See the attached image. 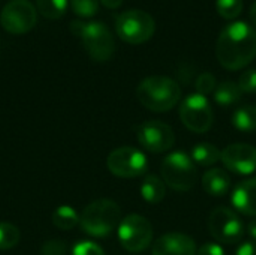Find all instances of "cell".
I'll return each mask as SVG.
<instances>
[{
	"mask_svg": "<svg viewBox=\"0 0 256 255\" xmlns=\"http://www.w3.org/2000/svg\"><path fill=\"white\" fill-rule=\"evenodd\" d=\"M248 233H249V236L252 237V239H255L256 240V218L249 224V227H248Z\"/></svg>",
	"mask_w": 256,
	"mask_h": 255,
	"instance_id": "cell-33",
	"label": "cell"
},
{
	"mask_svg": "<svg viewBox=\"0 0 256 255\" xmlns=\"http://www.w3.org/2000/svg\"><path fill=\"white\" fill-rule=\"evenodd\" d=\"M180 119L192 132H207L213 126V110L208 99L200 93L189 95L180 105Z\"/></svg>",
	"mask_w": 256,
	"mask_h": 255,
	"instance_id": "cell-9",
	"label": "cell"
},
{
	"mask_svg": "<svg viewBox=\"0 0 256 255\" xmlns=\"http://www.w3.org/2000/svg\"><path fill=\"white\" fill-rule=\"evenodd\" d=\"M202 188L208 195L224 197L231 189V179L226 171L220 168H212L202 177Z\"/></svg>",
	"mask_w": 256,
	"mask_h": 255,
	"instance_id": "cell-16",
	"label": "cell"
},
{
	"mask_svg": "<svg viewBox=\"0 0 256 255\" xmlns=\"http://www.w3.org/2000/svg\"><path fill=\"white\" fill-rule=\"evenodd\" d=\"M52 224L63 231H69L80 224V215L70 206H60L52 213Z\"/></svg>",
	"mask_w": 256,
	"mask_h": 255,
	"instance_id": "cell-21",
	"label": "cell"
},
{
	"mask_svg": "<svg viewBox=\"0 0 256 255\" xmlns=\"http://www.w3.org/2000/svg\"><path fill=\"white\" fill-rule=\"evenodd\" d=\"M118 239L128 252L140 254L152 245L153 227L144 216L132 213L122 219L118 225Z\"/></svg>",
	"mask_w": 256,
	"mask_h": 255,
	"instance_id": "cell-7",
	"label": "cell"
},
{
	"mask_svg": "<svg viewBox=\"0 0 256 255\" xmlns=\"http://www.w3.org/2000/svg\"><path fill=\"white\" fill-rule=\"evenodd\" d=\"M236 255H256V242L255 240H250V242H246V243H243V245L238 248V251H237V254Z\"/></svg>",
	"mask_w": 256,
	"mask_h": 255,
	"instance_id": "cell-31",
	"label": "cell"
},
{
	"mask_svg": "<svg viewBox=\"0 0 256 255\" xmlns=\"http://www.w3.org/2000/svg\"><path fill=\"white\" fill-rule=\"evenodd\" d=\"M38 21V12L30 0H10L0 14L2 27L12 35L28 33Z\"/></svg>",
	"mask_w": 256,
	"mask_h": 255,
	"instance_id": "cell-8",
	"label": "cell"
},
{
	"mask_svg": "<svg viewBox=\"0 0 256 255\" xmlns=\"http://www.w3.org/2000/svg\"><path fill=\"white\" fill-rule=\"evenodd\" d=\"M216 87H218L216 77L212 72H204L196 78V90H198L196 93H200L202 96H207L208 93L214 92Z\"/></svg>",
	"mask_w": 256,
	"mask_h": 255,
	"instance_id": "cell-26",
	"label": "cell"
},
{
	"mask_svg": "<svg viewBox=\"0 0 256 255\" xmlns=\"http://www.w3.org/2000/svg\"><path fill=\"white\" fill-rule=\"evenodd\" d=\"M122 222V210L112 200L90 203L80 216L81 228L93 237L110 236Z\"/></svg>",
	"mask_w": 256,
	"mask_h": 255,
	"instance_id": "cell-4",
	"label": "cell"
},
{
	"mask_svg": "<svg viewBox=\"0 0 256 255\" xmlns=\"http://www.w3.org/2000/svg\"><path fill=\"white\" fill-rule=\"evenodd\" d=\"M220 161L232 173L249 176L256 171V147L246 143L230 144L222 150Z\"/></svg>",
	"mask_w": 256,
	"mask_h": 255,
	"instance_id": "cell-13",
	"label": "cell"
},
{
	"mask_svg": "<svg viewBox=\"0 0 256 255\" xmlns=\"http://www.w3.org/2000/svg\"><path fill=\"white\" fill-rule=\"evenodd\" d=\"M123 2H124V0H100V3H102L105 8H108V9H116V8H118V6H122Z\"/></svg>",
	"mask_w": 256,
	"mask_h": 255,
	"instance_id": "cell-32",
	"label": "cell"
},
{
	"mask_svg": "<svg viewBox=\"0 0 256 255\" xmlns=\"http://www.w3.org/2000/svg\"><path fill=\"white\" fill-rule=\"evenodd\" d=\"M232 206L248 216H256V177L238 183L231 197Z\"/></svg>",
	"mask_w": 256,
	"mask_h": 255,
	"instance_id": "cell-15",
	"label": "cell"
},
{
	"mask_svg": "<svg viewBox=\"0 0 256 255\" xmlns=\"http://www.w3.org/2000/svg\"><path fill=\"white\" fill-rule=\"evenodd\" d=\"M218 12L226 20H236L243 11V0H216Z\"/></svg>",
	"mask_w": 256,
	"mask_h": 255,
	"instance_id": "cell-25",
	"label": "cell"
},
{
	"mask_svg": "<svg viewBox=\"0 0 256 255\" xmlns=\"http://www.w3.org/2000/svg\"><path fill=\"white\" fill-rule=\"evenodd\" d=\"M162 179L165 185L178 192L190 191L198 179V170L192 158L183 152H172L162 161Z\"/></svg>",
	"mask_w": 256,
	"mask_h": 255,
	"instance_id": "cell-5",
	"label": "cell"
},
{
	"mask_svg": "<svg viewBox=\"0 0 256 255\" xmlns=\"http://www.w3.org/2000/svg\"><path fill=\"white\" fill-rule=\"evenodd\" d=\"M116 30L118 36L132 45L147 42L156 30L154 18L141 9H129L122 12L116 21Z\"/></svg>",
	"mask_w": 256,
	"mask_h": 255,
	"instance_id": "cell-6",
	"label": "cell"
},
{
	"mask_svg": "<svg viewBox=\"0 0 256 255\" xmlns=\"http://www.w3.org/2000/svg\"><path fill=\"white\" fill-rule=\"evenodd\" d=\"M70 30L82 39L84 48L93 60L106 62L114 56L116 42L111 30L104 23L75 20L70 23Z\"/></svg>",
	"mask_w": 256,
	"mask_h": 255,
	"instance_id": "cell-3",
	"label": "cell"
},
{
	"mask_svg": "<svg viewBox=\"0 0 256 255\" xmlns=\"http://www.w3.org/2000/svg\"><path fill=\"white\" fill-rule=\"evenodd\" d=\"M238 86L242 92L246 93H255L256 92V69H248L244 74H242Z\"/></svg>",
	"mask_w": 256,
	"mask_h": 255,
	"instance_id": "cell-28",
	"label": "cell"
},
{
	"mask_svg": "<svg viewBox=\"0 0 256 255\" xmlns=\"http://www.w3.org/2000/svg\"><path fill=\"white\" fill-rule=\"evenodd\" d=\"M69 0H36L38 11L48 20H58L68 11Z\"/></svg>",
	"mask_w": 256,
	"mask_h": 255,
	"instance_id": "cell-22",
	"label": "cell"
},
{
	"mask_svg": "<svg viewBox=\"0 0 256 255\" xmlns=\"http://www.w3.org/2000/svg\"><path fill=\"white\" fill-rule=\"evenodd\" d=\"M198 255H225V251L218 243H206L198 249Z\"/></svg>",
	"mask_w": 256,
	"mask_h": 255,
	"instance_id": "cell-30",
	"label": "cell"
},
{
	"mask_svg": "<svg viewBox=\"0 0 256 255\" xmlns=\"http://www.w3.org/2000/svg\"><path fill=\"white\" fill-rule=\"evenodd\" d=\"M220 65L230 71H238L256 57V30L248 23L234 21L226 26L216 47Z\"/></svg>",
	"mask_w": 256,
	"mask_h": 255,
	"instance_id": "cell-1",
	"label": "cell"
},
{
	"mask_svg": "<svg viewBox=\"0 0 256 255\" xmlns=\"http://www.w3.org/2000/svg\"><path fill=\"white\" fill-rule=\"evenodd\" d=\"M220 158H222V152L212 143H200L192 150L194 162H196L202 167L214 165L218 161H220Z\"/></svg>",
	"mask_w": 256,
	"mask_h": 255,
	"instance_id": "cell-18",
	"label": "cell"
},
{
	"mask_svg": "<svg viewBox=\"0 0 256 255\" xmlns=\"http://www.w3.org/2000/svg\"><path fill=\"white\" fill-rule=\"evenodd\" d=\"M141 195L142 198L150 203V204H158L160 203L165 195H166V186L165 182L160 180L158 176L150 174L144 179L142 185H141Z\"/></svg>",
	"mask_w": 256,
	"mask_h": 255,
	"instance_id": "cell-17",
	"label": "cell"
},
{
	"mask_svg": "<svg viewBox=\"0 0 256 255\" xmlns=\"http://www.w3.org/2000/svg\"><path fill=\"white\" fill-rule=\"evenodd\" d=\"M136 135L140 144L152 153L168 152L170 149H172L176 143V135L172 128L160 120L144 122L138 128Z\"/></svg>",
	"mask_w": 256,
	"mask_h": 255,
	"instance_id": "cell-12",
	"label": "cell"
},
{
	"mask_svg": "<svg viewBox=\"0 0 256 255\" xmlns=\"http://www.w3.org/2000/svg\"><path fill=\"white\" fill-rule=\"evenodd\" d=\"M42 255H64L66 254V243L58 239H52L44 243L42 246Z\"/></svg>",
	"mask_w": 256,
	"mask_h": 255,
	"instance_id": "cell-29",
	"label": "cell"
},
{
	"mask_svg": "<svg viewBox=\"0 0 256 255\" xmlns=\"http://www.w3.org/2000/svg\"><path fill=\"white\" fill-rule=\"evenodd\" d=\"M242 89L234 81H224L220 83L214 90V101L219 105L230 107L232 104H237L242 99Z\"/></svg>",
	"mask_w": 256,
	"mask_h": 255,
	"instance_id": "cell-19",
	"label": "cell"
},
{
	"mask_svg": "<svg viewBox=\"0 0 256 255\" xmlns=\"http://www.w3.org/2000/svg\"><path fill=\"white\" fill-rule=\"evenodd\" d=\"M152 255H196V245L186 234L170 233L156 240Z\"/></svg>",
	"mask_w": 256,
	"mask_h": 255,
	"instance_id": "cell-14",
	"label": "cell"
},
{
	"mask_svg": "<svg viewBox=\"0 0 256 255\" xmlns=\"http://www.w3.org/2000/svg\"><path fill=\"white\" fill-rule=\"evenodd\" d=\"M250 18H252V21L256 24V2H254V5L250 8Z\"/></svg>",
	"mask_w": 256,
	"mask_h": 255,
	"instance_id": "cell-34",
	"label": "cell"
},
{
	"mask_svg": "<svg viewBox=\"0 0 256 255\" xmlns=\"http://www.w3.org/2000/svg\"><path fill=\"white\" fill-rule=\"evenodd\" d=\"M21 239L20 230L9 222H0V251L12 249Z\"/></svg>",
	"mask_w": 256,
	"mask_h": 255,
	"instance_id": "cell-23",
	"label": "cell"
},
{
	"mask_svg": "<svg viewBox=\"0 0 256 255\" xmlns=\"http://www.w3.org/2000/svg\"><path fill=\"white\" fill-rule=\"evenodd\" d=\"M232 123L238 131L254 132L256 131V105H244L234 111Z\"/></svg>",
	"mask_w": 256,
	"mask_h": 255,
	"instance_id": "cell-20",
	"label": "cell"
},
{
	"mask_svg": "<svg viewBox=\"0 0 256 255\" xmlns=\"http://www.w3.org/2000/svg\"><path fill=\"white\" fill-rule=\"evenodd\" d=\"M106 165L114 176L134 179L146 174L148 168V161L146 155L135 147H118L110 153Z\"/></svg>",
	"mask_w": 256,
	"mask_h": 255,
	"instance_id": "cell-10",
	"label": "cell"
},
{
	"mask_svg": "<svg viewBox=\"0 0 256 255\" xmlns=\"http://www.w3.org/2000/svg\"><path fill=\"white\" fill-rule=\"evenodd\" d=\"M72 255H105V252H104V249L98 243L88 242V240H82V242H78L74 246Z\"/></svg>",
	"mask_w": 256,
	"mask_h": 255,
	"instance_id": "cell-27",
	"label": "cell"
},
{
	"mask_svg": "<svg viewBox=\"0 0 256 255\" xmlns=\"http://www.w3.org/2000/svg\"><path fill=\"white\" fill-rule=\"evenodd\" d=\"M136 96L146 108L165 113L178 104L182 98V87L176 80L170 77L152 75L140 83Z\"/></svg>",
	"mask_w": 256,
	"mask_h": 255,
	"instance_id": "cell-2",
	"label": "cell"
},
{
	"mask_svg": "<svg viewBox=\"0 0 256 255\" xmlns=\"http://www.w3.org/2000/svg\"><path fill=\"white\" fill-rule=\"evenodd\" d=\"M208 230L220 243H237L244 236V225L242 219L228 207H218L210 213Z\"/></svg>",
	"mask_w": 256,
	"mask_h": 255,
	"instance_id": "cell-11",
	"label": "cell"
},
{
	"mask_svg": "<svg viewBox=\"0 0 256 255\" xmlns=\"http://www.w3.org/2000/svg\"><path fill=\"white\" fill-rule=\"evenodd\" d=\"M100 0H70L72 11L81 18H92L99 11Z\"/></svg>",
	"mask_w": 256,
	"mask_h": 255,
	"instance_id": "cell-24",
	"label": "cell"
}]
</instances>
